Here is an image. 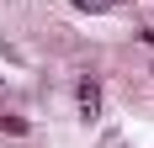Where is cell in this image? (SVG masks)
I'll list each match as a JSON object with an SVG mask.
<instances>
[{
	"mask_svg": "<svg viewBox=\"0 0 154 148\" xmlns=\"http://www.w3.org/2000/svg\"><path fill=\"white\" fill-rule=\"evenodd\" d=\"M106 5H112V0H106Z\"/></svg>",
	"mask_w": 154,
	"mask_h": 148,
	"instance_id": "277c9868",
	"label": "cell"
},
{
	"mask_svg": "<svg viewBox=\"0 0 154 148\" xmlns=\"http://www.w3.org/2000/svg\"><path fill=\"white\" fill-rule=\"evenodd\" d=\"M75 106H80V122H96L101 117V85L96 79H80L75 85Z\"/></svg>",
	"mask_w": 154,
	"mask_h": 148,
	"instance_id": "6da1fadb",
	"label": "cell"
},
{
	"mask_svg": "<svg viewBox=\"0 0 154 148\" xmlns=\"http://www.w3.org/2000/svg\"><path fill=\"white\" fill-rule=\"evenodd\" d=\"M0 132H27V122L21 117H0Z\"/></svg>",
	"mask_w": 154,
	"mask_h": 148,
	"instance_id": "7a4b0ae2",
	"label": "cell"
},
{
	"mask_svg": "<svg viewBox=\"0 0 154 148\" xmlns=\"http://www.w3.org/2000/svg\"><path fill=\"white\" fill-rule=\"evenodd\" d=\"M80 11H101V5H106V0H75Z\"/></svg>",
	"mask_w": 154,
	"mask_h": 148,
	"instance_id": "3957f363",
	"label": "cell"
}]
</instances>
